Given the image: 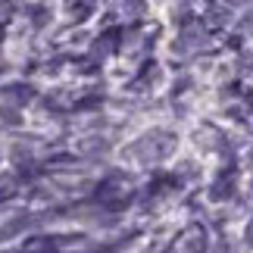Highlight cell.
<instances>
[{
  "mask_svg": "<svg viewBox=\"0 0 253 253\" xmlns=\"http://www.w3.org/2000/svg\"><path fill=\"white\" fill-rule=\"evenodd\" d=\"M175 150V134L172 131H147L138 144L128 147V157L141 160V163H160Z\"/></svg>",
  "mask_w": 253,
  "mask_h": 253,
  "instance_id": "1",
  "label": "cell"
},
{
  "mask_svg": "<svg viewBox=\"0 0 253 253\" xmlns=\"http://www.w3.org/2000/svg\"><path fill=\"white\" fill-rule=\"evenodd\" d=\"M35 97V91L28 84H9V87H3V100H9V103H16V106H22V103H28Z\"/></svg>",
  "mask_w": 253,
  "mask_h": 253,
  "instance_id": "2",
  "label": "cell"
},
{
  "mask_svg": "<svg viewBox=\"0 0 253 253\" xmlns=\"http://www.w3.org/2000/svg\"><path fill=\"white\" fill-rule=\"evenodd\" d=\"M231 188H235V178H231V172H225L219 181H212L210 197H212V200H225V197H231Z\"/></svg>",
  "mask_w": 253,
  "mask_h": 253,
  "instance_id": "3",
  "label": "cell"
},
{
  "mask_svg": "<svg viewBox=\"0 0 253 253\" xmlns=\"http://www.w3.org/2000/svg\"><path fill=\"white\" fill-rule=\"evenodd\" d=\"M28 216H19V219H9L3 228H0V241H9V238H16V235H22V231L28 228Z\"/></svg>",
  "mask_w": 253,
  "mask_h": 253,
  "instance_id": "4",
  "label": "cell"
},
{
  "mask_svg": "<svg viewBox=\"0 0 253 253\" xmlns=\"http://www.w3.org/2000/svg\"><path fill=\"white\" fill-rule=\"evenodd\" d=\"M238 69L241 72H253V50H244L238 56Z\"/></svg>",
  "mask_w": 253,
  "mask_h": 253,
  "instance_id": "5",
  "label": "cell"
},
{
  "mask_svg": "<svg viewBox=\"0 0 253 253\" xmlns=\"http://www.w3.org/2000/svg\"><path fill=\"white\" fill-rule=\"evenodd\" d=\"M0 119L9 122V125H19V122H22V119H19V113H16V110H9V106H3V110H0Z\"/></svg>",
  "mask_w": 253,
  "mask_h": 253,
  "instance_id": "6",
  "label": "cell"
},
{
  "mask_svg": "<svg viewBox=\"0 0 253 253\" xmlns=\"http://www.w3.org/2000/svg\"><path fill=\"white\" fill-rule=\"evenodd\" d=\"M47 22V9H35V25H44Z\"/></svg>",
  "mask_w": 253,
  "mask_h": 253,
  "instance_id": "7",
  "label": "cell"
},
{
  "mask_svg": "<svg viewBox=\"0 0 253 253\" xmlns=\"http://www.w3.org/2000/svg\"><path fill=\"white\" fill-rule=\"evenodd\" d=\"M244 241H247V247H253V219H250V225L244 231Z\"/></svg>",
  "mask_w": 253,
  "mask_h": 253,
  "instance_id": "8",
  "label": "cell"
},
{
  "mask_svg": "<svg viewBox=\"0 0 253 253\" xmlns=\"http://www.w3.org/2000/svg\"><path fill=\"white\" fill-rule=\"evenodd\" d=\"M247 106L253 110V91H247Z\"/></svg>",
  "mask_w": 253,
  "mask_h": 253,
  "instance_id": "9",
  "label": "cell"
},
{
  "mask_svg": "<svg viewBox=\"0 0 253 253\" xmlns=\"http://www.w3.org/2000/svg\"><path fill=\"white\" fill-rule=\"evenodd\" d=\"M228 3H238V0H228Z\"/></svg>",
  "mask_w": 253,
  "mask_h": 253,
  "instance_id": "10",
  "label": "cell"
},
{
  "mask_svg": "<svg viewBox=\"0 0 253 253\" xmlns=\"http://www.w3.org/2000/svg\"><path fill=\"white\" fill-rule=\"evenodd\" d=\"M250 163H253V153H250Z\"/></svg>",
  "mask_w": 253,
  "mask_h": 253,
  "instance_id": "11",
  "label": "cell"
}]
</instances>
